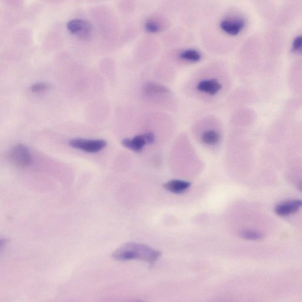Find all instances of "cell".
<instances>
[{"label": "cell", "instance_id": "obj_11", "mask_svg": "<svg viewBox=\"0 0 302 302\" xmlns=\"http://www.w3.org/2000/svg\"><path fill=\"white\" fill-rule=\"evenodd\" d=\"M144 91L148 95H169L171 94L170 89L162 85L152 84L149 83L145 85L144 87Z\"/></svg>", "mask_w": 302, "mask_h": 302}, {"label": "cell", "instance_id": "obj_3", "mask_svg": "<svg viewBox=\"0 0 302 302\" xmlns=\"http://www.w3.org/2000/svg\"><path fill=\"white\" fill-rule=\"evenodd\" d=\"M161 256V252L149 245L137 243H128L122 245L112 254V257L117 261L139 260L154 265Z\"/></svg>", "mask_w": 302, "mask_h": 302}, {"label": "cell", "instance_id": "obj_9", "mask_svg": "<svg viewBox=\"0 0 302 302\" xmlns=\"http://www.w3.org/2000/svg\"><path fill=\"white\" fill-rule=\"evenodd\" d=\"M67 28L72 34L86 36L91 31V26L84 20L75 19L68 23Z\"/></svg>", "mask_w": 302, "mask_h": 302}, {"label": "cell", "instance_id": "obj_4", "mask_svg": "<svg viewBox=\"0 0 302 302\" xmlns=\"http://www.w3.org/2000/svg\"><path fill=\"white\" fill-rule=\"evenodd\" d=\"M9 158L12 164L20 168L29 167L32 162L31 152L26 146L22 144L16 145L10 151Z\"/></svg>", "mask_w": 302, "mask_h": 302}, {"label": "cell", "instance_id": "obj_7", "mask_svg": "<svg viewBox=\"0 0 302 302\" xmlns=\"http://www.w3.org/2000/svg\"><path fill=\"white\" fill-rule=\"evenodd\" d=\"M301 201L298 200L282 202L275 208V212L279 216H288L297 212L301 208Z\"/></svg>", "mask_w": 302, "mask_h": 302}, {"label": "cell", "instance_id": "obj_1", "mask_svg": "<svg viewBox=\"0 0 302 302\" xmlns=\"http://www.w3.org/2000/svg\"><path fill=\"white\" fill-rule=\"evenodd\" d=\"M250 28V17L240 7H210L199 26L198 35L204 51L223 56L241 47Z\"/></svg>", "mask_w": 302, "mask_h": 302}, {"label": "cell", "instance_id": "obj_14", "mask_svg": "<svg viewBox=\"0 0 302 302\" xmlns=\"http://www.w3.org/2000/svg\"><path fill=\"white\" fill-rule=\"evenodd\" d=\"M145 28L148 32L155 33L160 31L161 27L157 22L148 21L146 23Z\"/></svg>", "mask_w": 302, "mask_h": 302}, {"label": "cell", "instance_id": "obj_13", "mask_svg": "<svg viewBox=\"0 0 302 302\" xmlns=\"http://www.w3.org/2000/svg\"><path fill=\"white\" fill-rule=\"evenodd\" d=\"M240 236L241 238L248 240H260L263 237V235L261 234L252 230L242 231L240 233Z\"/></svg>", "mask_w": 302, "mask_h": 302}, {"label": "cell", "instance_id": "obj_10", "mask_svg": "<svg viewBox=\"0 0 302 302\" xmlns=\"http://www.w3.org/2000/svg\"><path fill=\"white\" fill-rule=\"evenodd\" d=\"M191 186L190 182L182 180H171L166 182L163 187L166 190L174 194L183 193Z\"/></svg>", "mask_w": 302, "mask_h": 302}, {"label": "cell", "instance_id": "obj_5", "mask_svg": "<svg viewBox=\"0 0 302 302\" xmlns=\"http://www.w3.org/2000/svg\"><path fill=\"white\" fill-rule=\"evenodd\" d=\"M69 145L88 153H97L104 149L107 142L102 139H85L77 138L70 141Z\"/></svg>", "mask_w": 302, "mask_h": 302}, {"label": "cell", "instance_id": "obj_15", "mask_svg": "<svg viewBox=\"0 0 302 302\" xmlns=\"http://www.w3.org/2000/svg\"><path fill=\"white\" fill-rule=\"evenodd\" d=\"M49 86L44 83H40V84H35L32 86V90L33 92H42L49 89Z\"/></svg>", "mask_w": 302, "mask_h": 302}, {"label": "cell", "instance_id": "obj_17", "mask_svg": "<svg viewBox=\"0 0 302 302\" xmlns=\"http://www.w3.org/2000/svg\"><path fill=\"white\" fill-rule=\"evenodd\" d=\"M135 302H143V301H140V300H138V301H136Z\"/></svg>", "mask_w": 302, "mask_h": 302}, {"label": "cell", "instance_id": "obj_2", "mask_svg": "<svg viewBox=\"0 0 302 302\" xmlns=\"http://www.w3.org/2000/svg\"><path fill=\"white\" fill-rule=\"evenodd\" d=\"M233 84L230 65L216 60L194 70L186 84L185 92L188 98L197 104L215 106L227 99Z\"/></svg>", "mask_w": 302, "mask_h": 302}, {"label": "cell", "instance_id": "obj_6", "mask_svg": "<svg viewBox=\"0 0 302 302\" xmlns=\"http://www.w3.org/2000/svg\"><path fill=\"white\" fill-rule=\"evenodd\" d=\"M155 137L153 133L147 132L144 134L137 135L132 138H126L122 141L124 147L134 152H139L143 150L146 145L154 143Z\"/></svg>", "mask_w": 302, "mask_h": 302}, {"label": "cell", "instance_id": "obj_16", "mask_svg": "<svg viewBox=\"0 0 302 302\" xmlns=\"http://www.w3.org/2000/svg\"><path fill=\"white\" fill-rule=\"evenodd\" d=\"M6 240L4 238H0V249L4 246L6 244Z\"/></svg>", "mask_w": 302, "mask_h": 302}, {"label": "cell", "instance_id": "obj_12", "mask_svg": "<svg viewBox=\"0 0 302 302\" xmlns=\"http://www.w3.org/2000/svg\"><path fill=\"white\" fill-rule=\"evenodd\" d=\"M221 138L220 134L214 129H207L201 135V141L204 144L212 145L218 143Z\"/></svg>", "mask_w": 302, "mask_h": 302}, {"label": "cell", "instance_id": "obj_8", "mask_svg": "<svg viewBox=\"0 0 302 302\" xmlns=\"http://www.w3.org/2000/svg\"><path fill=\"white\" fill-rule=\"evenodd\" d=\"M288 52L293 62H301L302 56V36L301 33H296L293 37L288 45Z\"/></svg>", "mask_w": 302, "mask_h": 302}]
</instances>
